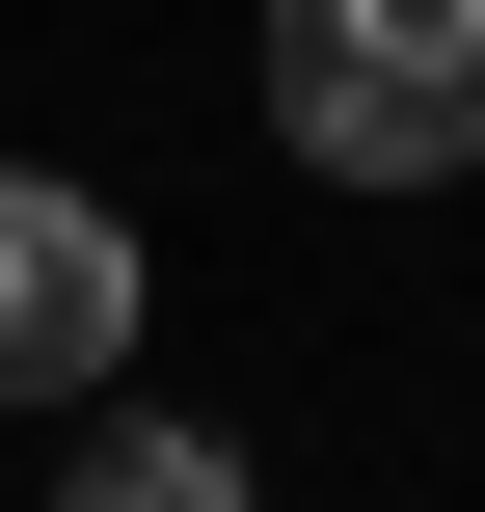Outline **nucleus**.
<instances>
[{
  "instance_id": "1",
  "label": "nucleus",
  "mask_w": 485,
  "mask_h": 512,
  "mask_svg": "<svg viewBox=\"0 0 485 512\" xmlns=\"http://www.w3.org/2000/svg\"><path fill=\"white\" fill-rule=\"evenodd\" d=\"M270 135L324 189H459L485 162V0H270Z\"/></svg>"
},
{
  "instance_id": "2",
  "label": "nucleus",
  "mask_w": 485,
  "mask_h": 512,
  "mask_svg": "<svg viewBox=\"0 0 485 512\" xmlns=\"http://www.w3.org/2000/svg\"><path fill=\"white\" fill-rule=\"evenodd\" d=\"M135 378V216L0 162V405H108Z\"/></svg>"
},
{
  "instance_id": "3",
  "label": "nucleus",
  "mask_w": 485,
  "mask_h": 512,
  "mask_svg": "<svg viewBox=\"0 0 485 512\" xmlns=\"http://www.w3.org/2000/svg\"><path fill=\"white\" fill-rule=\"evenodd\" d=\"M54 512H243V459H216V432H108Z\"/></svg>"
}]
</instances>
